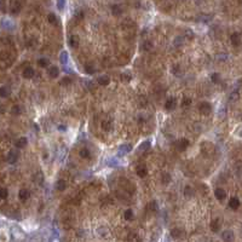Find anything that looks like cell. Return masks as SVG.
Masks as SVG:
<instances>
[{
  "label": "cell",
  "mask_w": 242,
  "mask_h": 242,
  "mask_svg": "<svg viewBox=\"0 0 242 242\" xmlns=\"http://www.w3.org/2000/svg\"><path fill=\"white\" fill-rule=\"evenodd\" d=\"M199 110H200L201 114L208 115V114L212 112V107H211V104H210L208 102H202V103L200 104V107H199Z\"/></svg>",
  "instance_id": "6da1fadb"
},
{
  "label": "cell",
  "mask_w": 242,
  "mask_h": 242,
  "mask_svg": "<svg viewBox=\"0 0 242 242\" xmlns=\"http://www.w3.org/2000/svg\"><path fill=\"white\" fill-rule=\"evenodd\" d=\"M177 150L178 151H185L187 149H188V146H189V140L187 139V138H182V139H179L178 142H177Z\"/></svg>",
  "instance_id": "7a4b0ae2"
},
{
  "label": "cell",
  "mask_w": 242,
  "mask_h": 242,
  "mask_svg": "<svg viewBox=\"0 0 242 242\" xmlns=\"http://www.w3.org/2000/svg\"><path fill=\"white\" fill-rule=\"evenodd\" d=\"M222 239L224 242H234L235 240V236H234V233L231 230H225L223 234H222Z\"/></svg>",
  "instance_id": "3957f363"
},
{
  "label": "cell",
  "mask_w": 242,
  "mask_h": 242,
  "mask_svg": "<svg viewBox=\"0 0 242 242\" xmlns=\"http://www.w3.org/2000/svg\"><path fill=\"white\" fill-rule=\"evenodd\" d=\"M176 107H177V99H176L174 97L168 98V99L166 101V103H165V108H166V110H173Z\"/></svg>",
  "instance_id": "277c9868"
},
{
  "label": "cell",
  "mask_w": 242,
  "mask_h": 242,
  "mask_svg": "<svg viewBox=\"0 0 242 242\" xmlns=\"http://www.w3.org/2000/svg\"><path fill=\"white\" fill-rule=\"evenodd\" d=\"M21 8H22V2H19V1H12L11 2V6H10V10H11V12L12 13H18L19 11H21Z\"/></svg>",
  "instance_id": "5b68a950"
},
{
  "label": "cell",
  "mask_w": 242,
  "mask_h": 242,
  "mask_svg": "<svg viewBox=\"0 0 242 242\" xmlns=\"http://www.w3.org/2000/svg\"><path fill=\"white\" fill-rule=\"evenodd\" d=\"M47 73H49V75H50L51 78H58V75H59V69H58L56 66H51V67L49 68Z\"/></svg>",
  "instance_id": "8992f818"
},
{
  "label": "cell",
  "mask_w": 242,
  "mask_h": 242,
  "mask_svg": "<svg viewBox=\"0 0 242 242\" xmlns=\"http://www.w3.org/2000/svg\"><path fill=\"white\" fill-rule=\"evenodd\" d=\"M22 75H23V78H25V79H30V78L34 76V69H33L32 67H27V68H24Z\"/></svg>",
  "instance_id": "52a82bcc"
},
{
  "label": "cell",
  "mask_w": 242,
  "mask_h": 242,
  "mask_svg": "<svg viewBox=\"0 0 242 242\" xmlns=\"http://www.w3.org/2000/svg\"><path fill=\"white\" fill-rule=\"evenodd\" d=\"M18 197H19L22 201L28 200V199L30 197V193H29V190H27V189H21L19 193H18Z\"/></svg>",
  "instance_id": "ba28073f"
},
{
  "label": "cell",
  "mask_w": 242,
  "mask_h": 242,
  "mask_svg": "<svg viewBox=\"0 0 242 242\" xmlns=\"http://www.w3.org/2000/svg\"><path fill=\"white\" fill-rule=\"evenodd\" d=\"M214 195H216V197L218 199V200H224L225 197H227V193H225V190L224 189H222V188H218V189H216V191H214Z\"/></svg>",
  "instance_id": "9c48e42d"
},
{
  "label": "cell",
  "mask_w": 242,
  "mask_h": 242,
  "mask_svg": "<svg viewBox=\"0 0 242 242\" xmlns=\"http://www.w3.org/2000/svg\"><path fill=\"white\" fill-rule=\"evenodd\" d=\"M137 174L140 177V178H144L146 174H148V168L144 166V165H140L137 167Z\"/></svg>",
  "instance_id": "30bf717a"
},
{
  "label": "cell",
  "mask_w": 242,
  "mask_h": 242,
  "mask_svg": "<svg viewBox=\"0 0 242 242\" xmlns=\"http://www.w3.org/2000/svg\"><path fill=\"white\" fill-rule=\"evenodd\" d=\"M230 39H231V42H233L234 46H239L241 44V36H240L239 33H234Z\"/></svg>",
  "instance_id": "8fae6325"
},
{
  "label": "cell",
  "mask_w": 242,
  "mask_h": 242,
  "mask_svg": "<svg viewBox=\"0 0 242 242\" xmlns=\"http://www.w3.org/2000/svg\"><path fill=\"white\" fill-rule=\"evenodd\" d=\"M239 206H240V200L237 197H231L229 201V207L233 210H237Z\"/></svg>",
  "instance_id": "7c38bea8"
},
{
  "label": "cell",
  "mask_w": 242,
  "mask_h": 242,
  "mask_svg": "<svg viewBox=\"0 0 242 242\" xmlns=\"http://www.w3.org/2000/svg\"><path fill=\"white\" fill-rule=\"evenodd\" d=\"M27 144H28V140H27L25 137H21V138H18V139L16 140V143H15V145H16L17 148H24Z\"/></svg>",
  "instance_id": "4fadbf2b"
},
{
  "label": "cell",
  "mask_w": 242,
  "mask_h": 242,
  "mask_svg": "<svg viewBox=\"0 0 242 242\" xmlns=\"http://www.w3.org/2000/svg\"><path fill=\"white\" fill-rule=\"evenodd\" d=\"M17 159H18V153L17 151H11L8 154V156H7V161L10 163H15L17 161Z\"/></svg>",
  "instance_id": "5bb4252c"
},
{
  "label": "cell",
  "mask_w": 242,
  "mask_h": 242,
  "mask_svg": "<svg viewBox=\"0 0 242 242\" xmlns=\"http://www.w3.org/2000/svg\"><path fill=\"white\" fill-rule=\"evenodd\" d=\"M131 150H132V145L131 144H122L120 146V149H119V153L120 154H127Z\"/></svg>",
  "instance_id": "9a60e30c"
},
{
  "label": "cell",
  "mask_w": 242,
  "mask_h": 242,
  "mask_svg": "<svg viewBox=\"0 0 242 242\" xmlns=\"http://www.w3.org/2000/svg\"><path fill=\"white\" fill-rule=\"evenodd\" d=\"M109 82H110V79L107 75H103V76L98 78V84L102 85V86H107V85H109Z\"/></svg>",
  "instance_id": "2e32d148"
},
{
  "label": "cell",
  "mask_w": 242,
  "mask_h": 242,
  "mask_svg": "<svg viewBox=\"0 0 242 242\" xmlns=\"http://www.w3.org/2000/svg\"><path fill=\"white\" fill-rule=\"evenodd\" d=\"M219 229H220V222H219V219L213 220L211 223V230L214 231V233H217V231H219Z\"/></svg>",
  "instance_id": "e0dca14e"
},
{
  "label": "cell",
  "mask_w": 242,
  "mask_h": 242,
  "mask_svg": "<svg viewBox=\"0 0 242 242\" xmlns=\"http://www.w3.org/2000/svg\"><path fill=\"white\" fill-rule=\"evenodd\" d=\"M10 93H11V90L8 87H0V97L6 98L10 96Z\"/></svg>",
  "instance_id": "ac0fdd59"
},
{
  "label": "cell",
  "mask_w": 242,
  "mask_h": 242,
  "mask_svg": "<svg viewBox=\"0 0 242 242\" xmlns=\"http://www.w3.org/2000/svg\"><path fill=\"white\" fill-rule=\"evenodd\" d=\"M79 155H80L82 159H89V157H90V155H91V153H90V150H89V149H86V148H82V149H80V151H79Z\"/></svg>",
  "instance_id": "d6986e66"
},
{
  "label": "cell",
  "mask_w": 242,
  "mask_h": 242,
  "mask_svg": "<svg viewBox=\"0 0 242 242\" xmlns=\"http://www.w3.org/2000/svg\"><path fill=\"white\" fill-rule=\"evenodd\" d=\"M49 22L51 24H53V25H58V18L56 17L55 13H50L49 15Z\"/></svg>",
  "instance_id": "ffe728a7"
},
{
  "label": "cell",
  "mask_w": 242,
  "mask_h": 242,
  "mask_svg": "<svg viewBox=\"0 0 242 242\" xmlns=\"http://www.w3.org/2000/svg\"><path fill=\"white\" fill-rule=\"evenodd\" d=\"M59 61H61V63H62V64H66V63L68 62V52H66V51H62V52H61V55H59Z\"/></svg>",
  "instance_id": "44dd1931"
},
{
  "label": "cell",
  "mask_w": 242,
  "mask_h": 242,
  "mask_svg": "<svg viewBox=\"0 0 242 242\" xmlns=\"http://www.w3.org/2000/svg\"><path fill=\"white\" fill-rule=\"evenodd\" d=\"M38 64H39L40 67H42V68H46V67L50 66V61H49L47 58H40V59L38 61Z\"/></svg>",
  "instance_id": "7402d4cb"
},
{
  "label": "cell",
  "mask_w": 242,
  "mask_h": 242,
  "mask_svg": "<svg viewBox=\"0 0 242 242\" xmlns=\"http://www.w3.org/2000/svg\"><path fill=\"white\" fill-rule=\"evenodd\" d=\"M171 236H172L173 239L180 237V236H182V230H180V229H172V230H171Z\"/></svg>",
  "instance_id": "603a6c76"
},
{
  "label": "cell",
  "mask_w": 242,
  "mask_h": 242,
  "mask_svg": "<svg viewBox=\"0 0 242 242\" xmlns=\"http://www.w3.org/2000/svg\"><path fill=\"white\" fill-rule=\"evenodd\" d=\"M149 146H150V142L149 140H145V142H143L140 145H139V151H145V150H148L149 149Z\"/></svg>",
  "instance_id": "cb8c5ba5"
},
{
  "label": "cell",
  "mask_w": 242,
  "mask_h": 242,
  "mask_svg": "<svg viewBox=\"0 0 242 242\" xmlns=\"http://www.w3.org/2000/svg\"><path fill=\"white\" fill-rule=\"evenodd\" d=\"M66 187H67V184H66L64 180H58L57 184H56V188H57L58 191H63L66 189Z\"/></svg>",
  "instance_id": "d4e9b609"
},
{
  "label": "cell",
  "mask_w": 242,
  "mask_h": 242,
  "mask_svg": "<svg viewBox=\"0 0 242 242\" xmlns=\"http://www.w3.org/2000/svg\"><path fill=\"white\" fill-rule=\"evenodd\" d=\"M102 127H103L104 131H109V129H112V122L109 120H103L102 121Z\"/></svg>",
  "instance_id": "484cf974"
},
{
  "label": "cell",
  "mask_w": 242,
  "mask_h": 242,
  "mask_svg": "<svg viewBox=\"0 0 242 242\" xmlns=\"http://www.w3.org/2000/svg\"><path fill=\"white\" fill-rule=\"evenodd\" d=\"M11 113H12V115H19L22 113V108L19 106H15V107H12Z\"/></svg>",
  "instance_id": "4316f807"
},
{
  "label": "cell",
  "mask_w": 242,
  "mask_h": 242,
  "mask_svg": "<svg viewBox=\"0 0 242 242\" xmlns=\"http://www.w3.org/2000/svg\"><path fill=\"white\" fill-rule=\"evenodd\" d=\"M112 12H113V15L118 16V15H120L122 11H121V7L119 5H113L112 6Z\"/></svg>",
  "instance_id": "83f0119b"
},
{
  "label": "cell",
  "mask_w": 242,
  "mask_h": 242,
  "mask_svg": "<svg viewBox=\"0 0 242 242\" xmlns=\"http://www.w3.org/2000/svg\"><path fill=\"white\" fill-rule=\"evenodd\" d=\"M78 44H79L78 38H76V36H72L70 40H69V45H70L72 47H78Z\"/></svg>",
  "instance_id": "f1b7e54d"
},
{
  "label": "cell",
  "mask_w": 242,
  "mask_h": 242,
  "mask_svg": "<svg viewBox=\"0 0 242 242\" xmlns=\"http://www.w3.org/2000/svg\"><path fill=\"white\" fill-rule=\"evenodd\" d=\"M125 219L126 220H131L132 218H133V211L132 210H127V211H125Z\"/></svg>",
  "instance_id": "f546056e"
},
{
  "label": "cell",
  "mask_w": 242,
  "mask_h": 242,
  "mask_svg": "<svg viewBox=\"0 0 242 242\" xmlns=\"http://www.w3.org/2000/svg\"><path fill=\"white\" fill-rule=\"evenodd\" d=\"M161 182H162L163 184L170 183V182H171V176H170L168 173H163V174H162V179H161Z\"/></svg>",
  "instance_id": "4dcf8cb0"
},
{
  "label": "cell",
  "mask_w": 242,
  "mask_h": 242,
  "mask_svg": "<svg viewBox=\"0 0 242 242\" xmlns=\"http://www.w3.org/2000/svg\"><path fill=\"white\" fill-rule=\"evenodd\" d=\"M146 210H149V211H153V212H155L156 210H157V206H156V202H150L148 206H146Z\"/></svg>",
  "instance_id": "1f68e13d"
},
{
  "label": "cell",
  "mask_w": 242,
  "mask_h": 242,
  "mask_svg": "<svg viewBox=\"0 0 242 242\" xmlns=\"http://www.w3.org/2000/svg\"><path fill=\"white\" fill-rule=\"evenodd\" d=\"M7 195H8L7 189H5V188H0V199H6Z\"/></svg>",
  "instance_id": "d6a6232c"
},
{
  "label": "cell",
  "mask_w": 242,
  "mask_h": 242,
  "mask_svg": "<svg viewBox=\"0 0 242 242\" xmlns=\"http://www.w3.org/2000/svg\"><path fill=\"white\" fill-rule=\"evenodd\" d=\"M72 82V80H70V78H63L62 80H61V82H59V85H63V86H66V85H69Z\"/></svg>",
  "instance_id": "836d02e7"
},
{
  "label": "cell",
  "mask_w": 242,
  "mask_h": 242,
  "mask_svg": "<svg viewBox=\"0 0 242 242\" xmlns=\"http://www.w3.org/2000/svg\"><path fill=\"white\" fill-rule=\"evenodd\" d=\"M191 104V99L189 98V97H184V99H183V102H182V106L183 107H188V106H190Z\"/></svg>",
  "instance_id": "e575fe53"
},
{
  "label": "cell",
  "mask_w": 242,
  "mask_h": 242,
  "mask_svg": "<svg viewBox=\"0 0 242 242\" xmlns=\"http://www.w3.org/2000/svg\"><path fill=\"white\" fill-rule=\"evenodd\" d=\"M219 79H220V76H219V74H218V73H214V74H212V75H211V80H212L213 82H218V81H219Z\"/></svg>",
  "instance_id": "d590c367"
},
{
  "label": "cell",
  "mask_w": 242,
  "mask_h": 242,
  "mask_svg": "<svg viewBox=\"0 0 242 242\" xmlns=\"http://www.w3.org/2000/svg\"><path fill=\"white\" fill-rule=\"evenodd\" d=\"M184 193H185V196H193V194H194V190H193L190 187H187V188H185V190H184Z\"/></svg>",
  "instance_id": "8d00e7d4"
},
{
  "label": "cell",
  "mask_w": 242,
  "mask_h": 242,
  "mask_svg": "<svg viewBox=\"0 0 242 242\" xmlns=\"http://www.w3.org/2000/svg\"><path fill=\"white\" fill-rule=\"evenodd\" d=\"M144 50H150L151 47H153V44L150 42V41H144V44H143V46H142Z\"/></svg>",
  "instance_id": "74e56055"
},
{
  "label": "cell",
  "mask_w": 242,
  "mask_h": 242,
  "mask_svg": "<svg viewBox=\"0 0 242 242\" xmlns=\"http://www.w3.org/2000/svg\"><path fill=\"white\" fill-rule=\"evenodd\" d=\"M121 76H122V80H123V81H129V80H131V75H129V74H122Z\"/></svg>",
  "instance_id": "f35d334b"
},
{
  "label": "cell",
  "mask_w": 242,
  "mask_h": 242,
  "mask_svg": "<svg viewBox=\"0 0 242 242\" xmlns=\"http://www.w3.org/2000/svg\"><path fill=\"white\" fill-rule=\"evenodd\" d=\"M64 5H66V2H64V1H58V2H57V6H58V8H63V7H64Z\"/></svg>",
  "instance_id": "ab89813d"
},
{
  "label": "cell",
  "mask_w": 242,
  "mask_h": 242,
  "mask_svg": "<svg viewBox=\"0 0 242 242\" xmlns=\"http://www.w3.org/2000/svg\"><path fill=\"white\" fill-rule=\"evenodd\" d=\"M93 72H95V70L92 69V67H86V73H91V74H92Z\"/></svg>",
  "instance_id": "60d3db41"
},
{
  "label": "cell",
  "mask_w": 242,
  "mask_h": 242,
  "mask_svg": "<svg viewBox=\"0 0 242 242\" xmlns=\"http://www.w3.org/2000/svg\"><path fill=\"white\" fill-rule=\"evenodd\" d=\"M76 17H78V18H82V12H78V13H76Z\"/></svg>",
  "instance_id": "b9f144b4"
}]
</instances>
